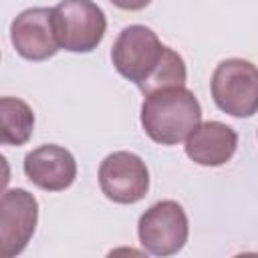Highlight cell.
I'll list each match as a JSON object with an SVG mask.
<instances>
[{"label": "cell", "instance_id": "cell-1", "mask_svg": "<svg viewBox=\"0 0 258 258\" xmlns=\"http://www.w3.org/2000/svg\"><path fill=\"white\" fill-rule=\"evenodd\" d=\"M115 71L137 85L143 95L163 87L185 85L187 69L179 52L161 44L157 34L143 24L125 26L111 46Z\"/></svg>", "mask_w": 258, "mask_h": 258}, {"label": "cell", "instance_id": "cell-2", "mask_svg": "<svg viewBox=\"0 0 258 258\" xmlns=\"http://www.w3.org/2000/svg\"><path fill=\"white\" fill-rule=\"evenodd\" d=\"M139 119L151 141L177 145L202 123V107L185 85L163 87L145 95Z\"/></svg>", "mask_w": 258, "mask_h": 258}, {"label": "cell", "instance_id": "cell-3", "mask_svg": "<svg viewBox=\"0 0 258 258\" xmlns=\"http://www.w3.org/2000/svg\"><path fill=\"white\" fill-rule=\"evenodd\" d=\"M210 91L220 111L248 119L258 113V67L246 58H226L214 69Z\"/></svg>", "mask_w": 258, "mask_h": 258}, {"label": "cell", "instance_id": "cell-4", "mask_svg": "<svg viewBox=\"0 0 258 258\" xmlns=\"http://www.w3.org/2000/svg\"><path fill=\"white\" fill-rule=\"evenodd\" d=\"M52 20L58 46L69 52L95 50L107 32V16L93 0H60Z\"/></svg>", "mask_w": 258, "mask_h": 258}, {"label": "cell", "instance_id": "cell-5", "mask_svg": "<svg viewBox=\"0 0 258 258\" xmlns=\"http://www.w3.org/2000/svg\"><path fill=\"white\" fill-rule=\"evenodd\" d=\"M137 236L147 254H177L189 236V222L183 206L175 200H161L149 206L137 222Z\"/></svg>", "mask_w": 258, "mask_h": 258}, {"label": "cell", "instance_id": "cell-6", "mask_svg": "<svg viewBox=\"0 0 258 258\" xmlns=\"http://www.w3.org/2000/svg\"><path fill=\"white\" fill-rule=\"evenodd\" d=\"M99 185L115 204H137L149 191V169L137 153L113 151L99 165Z\"/></svg>", "mask_w": 258, "mask_h": 258}, {"label": "cell", "instance_id": "cell-7", "mask_svg": "<svg viewBox=\"0 0 258 258\" xmlns=\"http://www.w3.org/2000/svg\"><path fill=\"white\" fill-rule=\"evenodd\" d=\"M38 224V202L24 187H12L0 200V244L6 258L18 256Z\"/></svg>", "mask_w": 258, "mask_h": 258}, {"label": "cell", "instance_id": "cell-8", "mask_svg": "<svg viewBox=\"0 0 258 258\" xmlns=\"http://www.w3.org/2000/svg\"><path fill=\"white\" fill-rule=\"evenodd\" d=\"M10 42L22 58L32 62L54 56L60 46L54 32L52 8L34 6L22 10L10 24Z\"/></svg>", "mask_w": 258, "mask_h": 258}, {"label": "cell", "instance_id": "cell-9", "mask_svg": "<svg viewBox=\"0 0 258 258\" xmlns=\"http://www.w3.org/2000/svg\"><path fill=\"white\" fill-rule=\"evenodd\" d=\"M26 179L44 191H64L77 179L75 155L54 143L40 145L24 155L22 163Z\"/></svg>", "mask_w": 258, "mask_h": 258}, {"label": "cell", "instance_id": "cell-10", "mask_svg": "<svg viewBox=\"0 0 258 258\" xmlns=\"http://www.w3.org/2000/svg\"><path fill=\"white\" fill-rule=\"evenodd\" d=\"M185 155L204 167H220L228 163L238 149V133L222 121L200 123L185 137Z\"/></svg>", "mask_w": 258, "mask_h": 258}, {"label": "cell", "instance_id": "cell-11", "mask_svg": "<svg viewBox=\"0 0 258 258\" xmlns=\"http://www.w3.org/2000/svg\"><path fill=\"white\" fill-rule=\"evenodd\" d=\"M0 121L2 133L0 141L4 145L20 147L28 143L34 131V113L30 105L18 97H2L0 99Z\"/></svg>", "mask_w": 258, "mask_h": 258}, {"label": "cell", "instance_id": "cell-12", "mask_svg": "<svg viewBox=\"0 0 258 258\" xmlns=\"http://www.w3.org/2000/svg\"><path fill=\"white\" fill-rule=\"evenodd\" d=\"M113 6L121 8V10H129V12H137L143 10L151 4V0H109Z\"/></svg>", "mask_w": 258, "mask_h": 258}]
</instances>
